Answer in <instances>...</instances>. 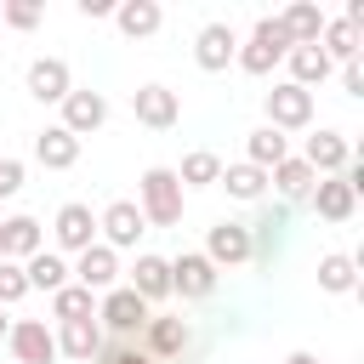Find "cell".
<instances>
[{
    "label": "cell",
    "mask_w": 364,
    "mask_h": 364,
    "mask_svg": "<svg viewBox=\"0 0 364 364\" xmlns=\"http://www.w3.org/2000/svg\"><path fill=\"white\" fill-rule=\"evenodd\" d=\"M136 210H142V222H154V228H176V222H182V182H176L171 165H148V171H142V182H136Z\"/></svg>",
    "instance_id": "obj_1"
},
{
    "label": "cell",
    "mask_w": 364,
    "mask_h": 364,
    "mask_svg": "<svg viewBox=\"0 0 364 364\" xmlns=\"http://www.w3.org/2000/svg\"><path fill=\"white\" fill-rule=\"evenodd\" d=\"M358 188H364V165H347V171H336V176H318L313 193H307V205H313L324 222H347V216L358 210Z\"/></svg>",
    "instance_id": "obj_2"
},
{
    "label": "cell",
    "mask_w": 364,
    "mask_h": 364,
    "mask_svg": "<svg viewBox=\"0 0 364 364\" xmlns=\"http://www.w3.org/2000/svg\"><path fill=\"white\" fill-rule=\"evenodd\" d=\"M284 51H290V40H284L279 17H262V23L250 28V40L239 46V57H233V63H239L245 74H256V80H262V74H273V68L284 63Z\"/></svg>",
    "instance_id": "obj_3"
},
{
    "label": "cell",
    "mask_w": 364,
    "mask_h": 364,
    "mask_svg": "<svg viewBox=\"0 0 364 364\" xmlns=\"http://www.w3.org/2000/svg\"><path fill=\"white\" fill-rule=\"evenodd\" d=\"M154 318V307L136 296V290H108L102 301H97V324L102 330H114L119 341H131V336H142V324Z\"/></svg>",
    "instance_id": "obj_4"
},
{
    "label": "cell",
    "mask_w": 364,
    "mask_h": 364,
    "mask_svg": "<svg viewBox=\"0 0 364 364\" xmlns=\"http://www.w3.org/2000/svg\"><path fill=\"white\" fill-rule=\"evenodd\" d=\"M267 125L284 136V131H307L313 125V91H301V85H273L267 91Z\"/></svg>",
    "instance_id": "obj_5"
},
{
    "label": "cell",
    "mask_w": 364,
    "mask_h": 364,
    "mask_svg": "<svg viewBox=\"0 0 364 364\" xmlns=\"http://www.w3.org/2000/svg\"><path fill=\"white\" fill-rule=\"evenodd\" d=\"M216 290V267L205 262V250H182L176 262H171V296H182V301H205Z\"/></svg>",
    "instance_id": "obj_6"
},
{
    "label": "cell",
    "mask_w": 364,
    "mask_h": 364,
    "mask_svg": "<svg viewBox=\"0 0 364 364\" xmlns=\"http://www.w3.org/2000/svg\"><path fill=\"white\" fill-rule=\"evenodd\" d=\"M131 114H136V125H148V131H171L176 114H182V102H176L171 85H136V91H131Z\"/></svg>",
    "instance_id": "obj_7"
},
{
    "label": "cell",
    "mask_w": 364,
    "mask_h": 364,
    "mask_svg": "<svg viewBox=\"0 0 364 364\" xmlns=\"http://www.w3.org/2000/svg\"><path fill=\"white\" fill-rule=\"evenodd\" d=\"M142 210H136V199H114L102 216H97V233H102V245L108 250H131L136 239H142Z\"/></svg>",
    "instance_id": "obj_8"
},
{
    "label": "cell",
    "mask_w": 364,
    "mask_h": 364,
    "mask_svg": "<svg viewBox=\"0 0 364 364\" xmlns=\"http://www.w3.org/2000/svg\"><path fill=\"white\" fill-rule=\"evenodd\" d=\"M205 262L222 273V267H239V262H250V228L245 222H216L210 228V239H205Z\"/></svg>",
    "instance_id": "obj_9"
},
{
    "label": "cell",
    "mask_w": 364,
    "mask_h": 364,
    "mask_svg": "<svg viewBox=\"0 0 364 364\" xmlns=\"http://www.w3.org/2000/svg\"><path fill=\"white\" fill-rule=\"evenodd\" d=\"M6 347H11L17 364H51V358H57V336H51L40 318H17V324L6 330Z\"/></svg>",
    "instance_id": "obj_10"
},
{
    "label": "cell",
    "mask_w": 364,
    "mask_h": 364,
    "mask_svg": "<svg viewBox=\"0 0 364 364\" xmlns=\"http://www.w3.org/2000/svg\"><path fill=\"white\" fill-rule=\"evenodd\" d=\"M233 57H239V34H233L228 23H205V28L193 34V63H199L205 74H222Z\"/></svg>",
    "instance_id": "obj_11"
},
{
    "label": "cell",
    "mask_w": 364,
    "mask_h": 364,
    "mask_svg": "<svg viewBox=\"0 0 364 364\" xmlns=\"http://www.w3.org/2000/svg\"><path fill=\"white\" fill-rule=\"evenodd\" d=\"M102 119H108V97L102 91H68L63 97V131L68 136H91V131H102Z\"/></svg>",
    "instance_id": "obj_12"
},
{
    "label": "cell",
    "mask_w": 364,
    "mask_h": 364,
    "mask_svg": "<svg viewBox=\"0 0 364 364\" xmlns=\"http://www.w3.org/2000/svg\"><path fill=\"white\" fill-rule=\"evenodd\" d=\"M245 228H250V262L273 267V256H279V245H284V228H290V210H284V205H262V216L245 222Z\"/></svg>",
    "instance_id": "obj_13"
},
{
    "label": "cell",
    "mask_w": 364,
    "mask_h": 364,
    "mask_svg": "<svg viewBox=\"0 0 364 364\" xmlns=\"http://www.w3.org/2000/svg\"><path fill=\"white\" fill-rule=\"evenodd\" d=\"M301 165H307L313 176H336V171H347V165H353V148H347V136H341V131H318V136H307Z\"/></svg>",
    "instance_id": "obj_14"
},
{
    "label": "cell",
    "mask_w": 364,
    "mask_h": 364,
    "mask_svg": "<svg viewBox=\"0 0 364 364\" xmlns=\"http://www.w3.org/2000/svg\"><path fill=\"white\" fill-rule=\"evenodd\" d=\"M51 233H57V250H74V256L91 250V245H97V216H91V205L68 199V205L57 210V228H51Z\"/></svg>",
    "instance_id": "obj_15"
},
{
    "label": "cell",
    "mask_w": 364,
    "mask_h": 364,
    "mask_svg": "<svg viewBox=\"0 0 364 364\" xmlns=\"http://www.w3.org/2000/svg\"><path fill=\"white\" fill-rule=\"evenodd\" d=\"M68 273H74V279H80L91 296H97V290L108 296V290H114V279H119V250H108V245L97 239L91 250H80V262H74Z\"/></svg>",
    "instance_id": "obj_16"
},
{
    "label": "cell",
    "mask_w": 364,
    "mask_h": 364,
    "mask_svg": "<svg viewBox=\"0 0 364 364\" xmlns=\"http://www.w3.org/2000/svg\"><path fill=\"white\" fill-rule=\"evenodd\" d=\"M68 91H74V74H68L63 57H34L28 63V97L34 102H63Z\"/></svg>",
    "instance_id": "obj_17"
},
{
    "label": "cell",
    "mask_w": 364,
    "mask_h": 364,
    "mask_svg": "<svg viewBox=\"0 0 364 364\" xmlns=\"http://www.w3.org/2000/svg\"><path fill=\"white\" fill-rule=\"evenodd\" d=\"M46 250V233L34 216H6L0 222V262H28Z\"/></svg>",
    "instance_id": "obj_18"
},
{
    "label": "cell",
    "mask_w": 364,
    "mask_h": 364,
    "mask_svg": "<svg viewBox=\"0 0 364 364\" xmlns=\"http://www.w3.org/2000/svg\"><path fill=\"white\" fill-rule=\"evenodd\" d=\"M136 347L159 364V358H182V347H188V324L182 318H148L142 324V336H136Z\"/></svg>",
    "instance_id": "obj_19"
},
{
    "label": "cell",
    "mask_w": 364,
    "mask_h": 364,
    "mask_svg": "<svg viewBox=\"0 0 364 364\" xmlns=\"http://www.w3.org/2000/svg\"><path fill=\"white\" fill-rule=\"evenodd\" d=\"M125 290H136L148 307H154V301H165V296H171V262L142 250V256H136V267H131V284H125Z\"/></svg>",
    "instance_id": "obj_20"
},
{
    "label": "cell",
    "mask_w": 364,
    "mask_h": 364,
    "mask_svg": "<svg viewBox=\"0 0 364 364\" xmlns=\"http://www.w3.org/2000/svg\"><path fill=\"white\" fill-rule=\"evenodd\" d=\"M57 353L91 364V358L102 353V324H97V318H74V324H63V330H57Z\"/></svg>",
    "instance_id": "obj_21"
},
{
    "label": "cell",
    "mask_w": 364,
    "mask_h": 364,
    "mask_svg": "<svg viewBox=\"0 0 364 364\" xmlns=\"http://www.w3.org/2000/svg\"><path fill=\"white\" fill-rule=\"evenodd\" d=\"M114 23L125 40H148V34H159L165 11H159V0H125V6H114Z\"/></svg>",
    "instance_id": "obj_22"
},
{
    "label": "cell",
    "mask_w": 364,
    "mask_h": 364,
    "mask_svg": "<svg viewBox=\"0 0 364 364\" xmlns=\"http://www.w3.org/2000/svg\"><path fill=\"white\" fill-rule=\"evenodd\" d=\"M284 63H290V85H301V91L324 85V80H330V68H336L318 46H290V51H284Z\"/></svg>",
    "instance_id": "obj_23"
},
{
    "label": "cell",
    "mask_w": 364,
    "mask_h": 364,
    "mask_svg": "<svg viewBox=\"0 0 364 364\" xmlns=\"http://www.w3.org/2000/svg\"><path fill=\"white\" fill-rule=\"evenodd\" d=\"M34 159H40L46 171H68V165L80 159V136H68L63 125H46V131L34 136Z\"/></svg>",
    "instance_id": "obj_24"
},
{
    "label": "cell",
    "mask_w": 364,
    "mask_h": 364,
    "mask_svg": "<svg viewBox=\"0 0 364 364\" xmlns=\"http://www.w3.org/2000/svg\"><path fill=\"white\" fill-rule=\"evenodd\" d=\"M279 28H284V40H290V46H318V34H324V11H318V6H307V0H296V6L279 17Z\"/></svg>",
    "instance_id": "obj_25"
},
{
    "label": "cell",
    "mask_w": 364,
    "mask_h": 364,
    "mask_svg": "<svg viewBox=\"0 0 364 364\" xmlns=\"http://www.w3.org/2000/svg\"><path fill=\"white\" fill-rule=\"evenodd\" d=\"M279 159H290V136H279L273 125H262V131H250V136H245V165L273 171Z\"/></svg>",
    "instance_id": "obj_26"
},
{
    "label": "cell",
    "mask_w": 364,
    "mask_h": 364,
    "mask_svg": "<svg viewBox=\"0 0 364 364\" xmlns=\"http://www.w3.org/2000/svg\"><path fill=\"white\" fill-rule=\"evenodd\" d=\"M23 279H28V290H51V296H57V290L68 284V262H63L57 250H40V256L23 262Z\"/></svg>",
    "instance_id": "obj_27"
},
{
    "label": "cell",
    "mask_w": 364,
    "mask_h": 364,
    "mask_svg": "<svg viewBox=\"0 0 364 364\" xmlns=\"http://www.w3.org/2000/svg\"><path fill=\"white\" fill-rule=\"evenodd\" d=\"M222 188L233 193V199H245V205H262V193H267V171H256V165H222Z\"/></svg>",
    "instance_id": "obj_28"
},
{
    "label": "cell",
    "mask_w": 364,
    "mask_h": 364,
    "mask_svg": "<svg viewBox=\"0 0 364 364\" xmlns=\"http://www.w3.org/2000/svg\"><path fill=\"white\" fill-rule=\"evenodd\" d=\"M267 182H273V188H279V199H307V193H313V182H318V176H313V171H307V165H301V159H279V165H273V171H267Z\"/></svg>",
    "instance_id": "obj_29"
},
{
    "label": "cell",
    "mask_w": 364,
    "mask_h": 364,
    "mask_svg": "<svg viewBox=\"0 0 364 364\" xmlns=\"http://www.w3.org/2000/svg\"><path fill=\"white\" fill-rule=\"evenodd\" d=\"M353 284H358V262H353V256H341V250L318 256V290H330V296H347Z\"/></svg>",
    "instance_id": "obj_30"
},
{
    "label": "cell",
    "mask_w": 364,
    "mask_h": 364,
    "mask_svg": "<svg viewBox=\"0 0 364 364\" xmlns=\"http://www.w3.org/2000/svg\"><path fill=\"white\" fill-rule=\"evenodd\" d=\"M51 318H57V324H74V318H97V296H91L85 284H63V290L51 296Z\"/></svg>",
    "instance_id": "obj_31"
},
{
    "label": "cell",
    "mask_w": 364,
    "mask_h": 364,
    "mask_svg": "<svg viewBox=\"0 0 364 364\" xmlns=\"http://www.w3.org/2000/svg\"><path fill=\"white\" fill-rule=\"evenodd\" d=\"M318 40H324L318 51H324L330 63H358V28H353L347 17H336V23H324V34H318Z\"/></svg>",
    "instance_id": "obj_32"
},
{
    "label": "cell",
    "mask_w": 364,
    "mask_h": 364,
    "mask_svg": "<svg viewBox=\"0 0 364 364\" xmlns=\"http://www.w3.org/2000/svg\"><path fill=\"white\" fill-rule=\"evenodd\" d=\"M176 182H182V193H188V188H210V182H222V159H216L210 148H193V154L182 159V171H176Z\"/></svg>",
    "instance_id": "obj_33"
},
{
    "label": "cell",
    "mask_w": 364,
    "mask_h": 364,
    "mask_svg": "<svg viewBox=\"0 0 364 364\" xmlns=\"http://www.w3.org/2000/svg\"><path fill=\"white\" fill-rule=\"evenodd\" d=\"M28 296V279H23V262H0V307L23 301Z\"/></svg>",
    "instance_id": "obj_34"
},
{
    "label": "cell",
    "mask_w": 364,
    "mask_h": 364,
    "mask_svg": "<svg viewBox=\"0 0 364 364\" xmlns=\"http://www.w3.org/2000/svg\"><path fill=\"white\" fill-rule=\"evenodd\" d=\"M0 23H11V28H34V23H40V6H34V0H6Z\"/></svg>",
    "instance_id": "obj_35"
},
{
    "label": "cell",
    "mask_w": 364,
    "mask_h": 364,
    "mask_svg": "<svg viewBox=\"0 0 364 364\" xmlns=\"http://www.w3.org/2000/svg\"><path fill=\"white\" fill-rule=\"evenodd\" d=\"M97 358H102V364H154V358H148L136 341H114V347H102Z\"/></svg>",
    "instance_id": "obj_36"
},
{
    "label": "cell",
    "mask_w": 364,
    "mask_h": 364,
    "mask_svg": "<svg viewBox=\"0 0 364 364\" xmlns=\"http://www.w3.org/2000/svg\"><path fill=\"white\" fill-rule=\"evenodd\" d=\"M23 188V159H0V199Z\"/></svg>",
    "instance_id": "obj_37"
},
{
    "label": "cell",
    "mask_w": 364,
    "mask_h": 364,
    "mask_svg": "<svg viewBox=\"0 0 364 364\" xmlns=\"http://www.w3.org/2000/svg\"><path fill=\"white\" fill-rule=\"evenodd\" d=\"M341 85H347V97H364V68L358 63H341Z\"/></svg>",
    "instance_id": "obj_38"
},
{
    "label": "cell",
    "mask_w": 364,
    "mask_h": 364,
    "mask_svg": "<svg viewBox=\"0 0 364 364\" xmlns=\"http://www.w3.org/2000/svg\"><path fill=\"white\" fill-rule=\"evenodd\" d=\"M80 11H85V17H108L114 6H108V0H80Z\"/></svg>",
    "instance_id": "obj_39"
},
{
    "label": "cell",
    "mask_w": 364,
    "mask_h": 364,
    "mask_svg": "<svg viewBox=\"0 0 364 364\" xmlns=\"http://www.w3.org/2000/svg\"><path fill=\"white\" fill-rule=\"evenodd\" d=\"M284 364H318V358H313V353H290Z\"/></svg>",
    "instance_id": "obj_40"
},
{
    "label": "cell",
    "mask_w": 364,
    "mask_h": 364,
    "mask_svg": "<svg viewBox=\"0 0 364 364\" xmlns=\"http://www.w3.org/2000/svg\"><path fill=\"white\" fill-rule=\"evenodd\" d=\"M6 330H11V318H6V307H0V341H6Z\"/></svg>",
    "instance_id": "obj_41"
},
{
    "label": "cell",
    "mask_w": 364,
    "mask_h": 364,
    "mask_svg": "<svg viewBox=\"0 0 364 364\" xmlns=\"http://www.w3.org/2000/svg\"><path fill=\"white\" fill-rule=\"evenodd\" d=\"M0 11H6V0H0Z\"/></svg>",
    "instance_id": "obj_42"
}]
</instances>
